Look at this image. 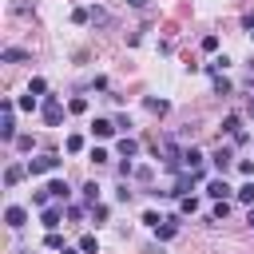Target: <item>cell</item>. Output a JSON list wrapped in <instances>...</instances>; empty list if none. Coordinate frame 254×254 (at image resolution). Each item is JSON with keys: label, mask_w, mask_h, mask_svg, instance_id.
Wrapping results in <instances>:
<instances>
[{"label": "cell", "mask_w": 254, "mask_h": 254, "mask_svg": "<svg viewBox=\"0 0 254 254\" xmlns=\"http://www.w3.org/2000/svg\"><path fill=\"white\" fill-rule=\"evenodd\" d=\"M127 4H131V8H143V4H147V0H127Z\"/></svg>", "instance_id": "d590c367"}, {"label": "cell", "mask_w": 254, "mask_h": 254, "mask_svg": "<svg viewBox=\"0 0 254 254\" xmlns=\"http://www.w3.org/2000/svg\"><path fill=\"white\" fill-rule=\"evenodd\" d=\"M28 91H32V95H44V91H48V83H44V79H40V75H36V79H32V83H28Z\"/></svg>", "instance_id": "f1b7e54d"}, {"label": "cell", "mask_w": 254, "mask_h": 254, "mask_svg": "<svg viewBox=\"0 0 254 254\" xmlns=\"http://www.w3.org/2000/svg\"><path fill=\"white\" fill-rule=\"evenodd\" d=\"M24 175H28V163H12V167L4 171V187H16Z\"/></svg>", "instance_id": "9c48e42d"}, {"label": "cell", "mask_w": 254, "mask_h": 254, "mask_svg": "<svg viewBox=\"0 0 254 254\" xmlns=\"http://www.w3.org/2000/svg\"><path fill=\"white\" fill-rule=\"evenodd\" d=\"M155 234H159V242H171V238L179 234V218H163V222L155 226Z\"/></svg>", "instance_id": "52a82bcc"}, {"label": "cell", "mask_w": 254, "mask_h": 254, "mask_svg": "<svg viewBox=\"0 0 254 254\" xmlns=\"http://www.w3.org/2000/svg\"><path fill=\"white\" fill-rule=\"evenodd\" d=\"M32 147H36L32 135H16V151H32Z\"/></svg>", "instance_id": "484cf974"}, {"label": "cell", "mask_w": 254, "mask_h": 254, "mask_svg": "<svg viewBox=\"0 0 254 254\" xmlns=\"http://www.w3.org/2000/svg\"><path fill=\"white\" fill-rule=\"evenodd\" d=\"M44 246H48V250H64V238H60L56 230H48V238H44Z\"/></svg>", "instance_id": "cb8c5ba5"}, {"label": "cell", "mask_w": 254, "mask_h": 254, "mask_svg": "<svg viewBox=\"0 0 254 254\" xmlns=\"http://www.w3.org/2000/svg\"><path fill=\"white\" fill-rule=\"evenodd\" d=\"M246 111H250V115H254V99H250V103H246Z\"/></svg>", "instance_id": "74e56055"}, {"label": "cell", "mask_w": 254, "mask_h": 254, "mask_svg": "<svg viewBox=\"0 0 254 254\" xmlns=\"http://www.w3.org/2000/svg\"><path fill=\"white\" fill-rule=\"evenodd\" d=\"M83 202L87 206H99V183H87L83 187Z\"/></svg>", "instance_id": "2e32d148"}, {"label": "cell", "mask_w": 254, "mask_h": 254, "mask_svg": "<svg viewBox=\"0 0 254 254\" xmlns=\"http://www.w3.org/2000/svg\"><path fill=\"white\" fill-rule=\"evenodd\" d=\"M234 194H238V202H246V206H254V183H242V187H238Z\"/></svg>", "instance_id": "ac0fdd59"}, {"label": "cell", "mask_w": 254, "mask_h": 254, "mask_svg": "<svg viewBox=\"0 0 254 254\" xmlns=\"http://www.w3.org/2000/svg\"><path fill=\"white\" fill-rule=\"evenodd\" d=\"M48 198H52V194H48V187H44V190H36V194H32V202H36V206H48Z\"/></svg>", "instance_id": "4dcf8cb0"}, {"label": "cell", "mask_w": 254, "mask_h": 254, "mask_svg": "<svg viewBox=\"0 0 254 254\" xmlns=\"http://www.w3.org/2000/svg\"><path fill=\"white\" fill-rule=\"evenodd\" d=\"M206 194H210L214 202H226V198H230V187H226V179H222V175H218V179H210V183H206Z\"/></svg>", "instance_id": "277c9868"}, {"label": "cell", "mask_w": 254, "mask_h": 254, "mask_svg": "<svg viewBox=\"0 0 254 254\" xmlns=\"http://www.w3.org/2000/svg\"><path fill=\"white\" fill-rule=\"evenodd\" d=\"M91 222H107V206H103V202L91 206Z\"/></svg>", "instance_id": "f546056e"}, {"label": "cell", "mask_w": 254, "mask_h": 254, "mask_svg": "<svg viewBox=\"0 0 254 254\" xmlns=\"http://www.w3.org/2000/svg\"><path fill=\"white\" fill-rule=\"evenodd\" d=\"M230 91H234V87H230V79L218 71V75H214V95H230Z\"/></svg>", "instance_id": "d6986e66"}, {"label": "cell", "mask_w": 254, "mask_h": 254, "mask_svg": "<svg viewBox=\"0 0 254 254\" xmlns=\"http://www.w3.org/2000/svg\"><path fill=\"white\" fill-rule=\"evenodd\" d=\"M4 222H8L12 230H20V226L28 222V210H24V206H8V210H4Z\"/></svg>", "instance_id": "8992f818"}, {"label": "cell", "mask_w": 254, "mask_h": 254, "mask_svg": "<svg viewBox=\"0 0 254 254\" xmlns=\"http://www.w3.org/2000/svg\"><path fill=\"white\" fill-rule=\"evenodd\" d=\"M67 151L79 155V151H83V135H67Z\"/></svg>", "instance_id": "4316f807"}, {"label": "cell", "mask_w": 254, "mask_h": 254, "mask_svg": "<svg viewBox=\"0 0 254 254\" xmlns=\"http://www.w3.org/2000/svg\"><path fill=\"white\" fill-rule=\"evenodd\" d=\"M79 250H83V254H99V238H95V234H83V238H79Z\"/></svg>", "instance_id": "e0dca14e"}, {"label": "cell", "mask_w": 254, "mask_h": 254, "mask_svg": "<svg viewBox=\"0 0 254 254\" xmlns=\"http://www.w3.org/2000/svg\"><path fill=\"white\" fill-rule=\"evenodd\" d=\"M60 155L56 151H48V155H40V159H28V175H48V171H60Z\"/></svg>", "instance_id": "3957f363"}, {"label": "cell", "mask_w": 254, "mask_h": 254, "mask_svg": "<svg viewBox=\"0 0 254 254\" xmlns=\"http://www.w3.org/2000/svg\"><path fill=\"white\" fill-rule=\"evenodd\" d=\"M246 222H250V226H254V206H250V210H246Z\"/></svg>", "instance_id": "8d00e7d4"}, {"label": "cell", "mask_w": 254, "mask_h": 254, "mask_svg": "<svg viewBox=\"0 0 254 254\" xmlns=\"http://www.w3.org/2000/svg\"><path fill=\"white\" fill-rule=\"evenodd\" d=\"M12 111H16V103H0V139H8V143H16V119H12Z\"/></svg>", "instance_id": "7a4b0ae2"}, {"label": "cell", "mask_w": 254, "mask_h": 254, "mask_svg": "<svg viewBox=\"0 0 254 254\" xmlns=\"http://www.w3.org/2000/svg\"><path fill=\"white\" fill-rule=\"evenodd\" d=\"M115 131H119L115 119H95V123H91V135H95V139H111Z\"/></svg>", "instance_id": "5b68a950"}, {"label": "cell", "mask_w": 254, "mask_h": 254, "mask_svg": "<svg viewBox=\"0 0 254 254\" xmlns=\"http://www.w3.org/2000/svg\"><path fill=\"white\" fill-rule=\"evenodd\" d=\"M143 222H147V226H151V230H155V226H159V222H163V218H159V214H155V210H147V214H143Z\"/></svg>", "instance_id": "836d02e7"}, {"label": "cell", "mask_w": 254, "mask_h": 254, "mask_svg": "<svg viewBox=\"0 0 254 254\" xmlns=\"http://www.w3.org/2000/svg\"><path fill=\"white\" fill-rule=\"evenodd\" d=\"M230 159H234V155H230V147H218V151L210 155V163L218 167V175H226V167H230Z\"/></svg>", "instance_id": "7c38bea8"}, {"label": "cell", "mask_w": 254, "mask_h": 254, "mask_svg": "<svg viewBox=\"0 0 254 254\" xmlns=\"http://www.w3.org/2000/svg\"><path fill=\"white\" fill-rule=\"evenodd\" d=\"M119 155H123V159H135V155H139V139L123 135V139H119Z\"/></svg>", "instance_id": "4fadbf2b"}, {"label": "cell", "mask_w": 254, "mask_h": 254, "mask_svg": "<svg viewBox=\"0 0 254 254\" xmlns=\"http://www.w3.org/2000/svg\"><path fill=\"white\" fill-rule=\"evenodd\" d=\"M60 218H64L60 206H44V214H40V222H44L48 230H60Z\"/></svg>", "instance_id": "8fae6325"}, {"label": "cell", "mask_w": 254, "mask_h": 254, "mask_svg": "<svg viewBox=\"0 0 254 254\" xmlns=\"http://www.w3.org/2000/svg\"><path fill=\"white\" fill-rule=\"evenodd\" d=\"M218 48V36H202V52H214Z\"/></svg>", "instance_id": "d6a6232c"}, {"label": "cell", "mask_w": 254, "mask_h": 254, "mask_svg": "<svg viewBox=\"0 0 254 254\" xmlns=\"http://www.w3.org/2000/svg\"><path fill=\"white\" fill-rule=\"evenodd\" d=\"M183 167H187V171H202V151H198V147H187V151H183Z\"/></svg>", "instance_id": "ba28073f"}, {"label": "cell", "mask_w": 254, "mask_h": 254, "mask_svg": "<svg viewBox=\"0 0 254 254\" xmlns=\"http://www.w3.org/2000/svg\"><path fill=\"white\" fill-rule=\"evenodd\" d=\"M230 214V202H214V210H210V222H222Z\"/></svg>", "instance_id": "7402d4cb"}, {"label": "cell", "mask_w": 254, "mask_h": 254, "mask_svg": "<svg viewBox=\"0 0 254 254\" xmlns=\"http://www.w3.org/2000/svg\"><path fill=\"white\" fill-rule=\"evenodd\" d=\"M222 131H226V135H238V131H242V119H238V115H226V119H222Z\"/></svg>", "instance_id": "44dd1931"}, {"label": "cell", "mask_w": 254, "mask_h": 254, "mask_svg": "<svg viewBox=\"0 0 254 254\" xmlns=\"http://www.w3.org/2000/svg\"><path fill=\"white\" fill-rule=\"evenodd\" d=\"M91 20H95V24H107V20H111V16H107V12H103V8H91Z\"/></svg>", "instance_id": "1f68e13d"}, {"label": "cell", "mask_w": 254, "mask_h": 254, "mask_svg": "<svg viewBox=\"0 0 254 254\" xmlns=\"http://www.w3.org/2000/svg\"><path fill=\"white\" fill-rule=\"evenodd\" d=\"M60 254H83V250H79V246H64Z\"/></svg>", "instance_id": "e575fe53"}, {"label": "cell", "mask_w": 254, "mask_h": 254, "mask_svg": "<svg viewBox=\"0 0 254 254\" xmlns=\"http://www.w3.org/2000/svg\"><path fill=\"white\" fill-rule=\"evenodd\" d=\"M0 60H4V64H20V60H28V52H24V48H4Z\"/></svg>", "instance_id": "9a60e30c"}, {"label": "cell", "mask_w": 254, "mask_h": 254, "mask_svg": "<svg viewBox=\"0 0 254 254\" xmlns=\"http://www.w3.org/2000/svg\"><path fill=\"white\" fill-rule=\"evenodd\" d=\"M67 111H75V115H83V111H87V99H83V95H75V99L67 103Z\"/></svg>", "instance_id": "d4e9b609"}, {"label": "cell", "mask_w": 254, "mask_h": 254, "mask_svg": "<svg viewBox=\"0 0 254 254\" xmlns=\"http://www.w3.org/2000/svg\"><path fill=\"white\" fill-rule=\"evenodd\" d=\"M16 107H24V111H36V107H40V95H32V91H28V95H20V99H16Z\"/></svg>", "instance_id": "ffe728a7"}, {"label": "cell", "mask_w": 254, "mask_h": 254, "mask_svg": "<svg viewBox=\"0 0 254 254\" xmlns=\"http://www.w3.org/2000/svg\"><path fill=\"white\" fill-rule=\"evenodd\" d=\"M40 115H44V123H48V127H60V119H64V103H60L56 95H44Z\"/></svg>", "instance_id": "6da1fadb"}, {"label": "cell", "mask_w": 254, "mask_h": 254, "mask_svg": "<svg viewBox=\"0 0 254 254\" xmlns=\"http://www.w3.org/2000/svg\"><path fill=\"white\" fill-rule=\"evenodd\" d=\"M48 194L60 198V202H67V198H71V187H67L64 179H52V183H48Z\"/></svg>", "instance_id": "30bf717a"}, {"label": "cell", "mask_w": 254, "mask_h": 254, "mask_svg": "<svg viewBox=\"0 0 254 254\" xmlns=\"http://www.w3.org/2000/svg\"><path fill=\"white\" fill-rule=\"evenodd\" d=\"M87 159H91V163H95V167H99V163H107V159H111V155H107V151H103V147H91V155H87Z\"/></svg>", "instance_id": "83f0119b"}, {"label": "cell", "mask_w": 254, "mask_h": 254, "mask_svg": "<svg viewBox=\"0 0 254 254\" xmlns=\"http://www.w3.org/2000/svg\"><path fill=\"white\" fill-rule=\"evenodd\" d=\"M143 107H147L151 115H167V107H171V103H167V99H155V95H147V99H143Z\"/></svg>", "instance_id": "5bb4252c"}, {"label": "cell", "mask_w": 254, "mask_h": 254, "mask_svg": "<svg viewBox=\"0 0 254 254\" xmlns=\"http://www.w3.org/2000/svg\"><path fill=\"white\" fill-rule=\"evenodd\" d=\"M179 210H183V214H194V210H198V198H190V194L179 198Z\"/></svg>", "instance_id": "603a6c76"}, {"label": "cell", "mask_w": 254, "mask_h": 254, "mask_svg": "<svg viewBox=\"0 0 254 254\" xmlns=\"http://www.w3.org/2000/svg\"><path fill=\"white\" fill-rule=\"evenodd\" d=\"M250 36H254V32H250Z\"/></svg>", "instance_id": "f35d334b"}]
</instances>
